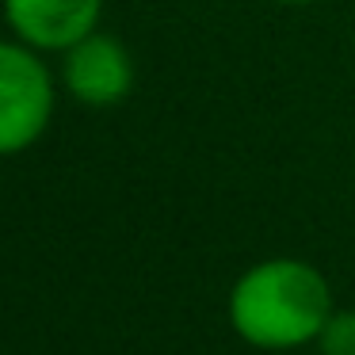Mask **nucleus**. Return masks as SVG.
Segmentation results:
<instances>
[{"label": "nucleus", "instance_id": "5", "mask_svg": "<svg viewBox=\"0 0 355 355\" xmlns=\"http://www.w3.org/2000/svg\"><path fill=\"white\" fill-rule=\"evenodd\" d=\"M317 344H321V355H355V309L329 313Z\"/></svg>", "mask_w": 355, "mask_h": 355}, {"label": "nucleus", "instance_id": "3", "mask_svg": "<svg viewBox=\"0 0 355 355\" xmlns=\"http://www.w3.org/2000/svg\"><path fill=\"white\" fill-rule=\"evenodd\" d=\"M62 80L85 107H115L134 88V58L115 35L92 31L65 50Z\"/></svg>", "mask_w": 355, "mask_h": 355}, {"label": "nucleus", "instance_id": "2", "mask_svg": "<svg viewBox=\"0 0 355 355\" xmlns=\"http://www.w3.org/2000/svg\"><path fill=\"white\" fill-rule=\"evenodd\" d=\"M54 115V77L27 42H0V157L24 153Z\"/></svg>", "mask_w": 355, "mask_h": 355}, {"label": "nucleus", "instance_id": "1", "mask_svg": "<svg viewBox=\"0 0 355 355\" xmlns=\"http://www.w3.org/2000/svg\"><path fill=\"white\" fill-rule=\"evenodd\" d=\"M332 313V294L324 275L306 260H263L233 283L230 321L252 347L283 352L321 336Z\"/></svg>", "mask_w": 355, "mask_h": 355}, {"label": "nucleus", "instance_id": "4", "mask_svg": "<svg viewBox=\"0 0 355 355\" xmlns=\"http://www.w3.org/2000/svg\"><path fill=\"white\" fill-rule=\"evenodd\" d=\"M103 0H4V19L35 50H65L96 31Z\"/></svg>", "mask_w": 355, "mask_h": 355}, {"label": "nucleus", "instance_id": "6", "mask_svg": "<svg viewBox=\"0 0 355 355\" xmlns=\"http://www.w3.org/2000/svg\"><path fill=\"white\" fill-rule=\"evenodd\" d=\"M279 4H309V0H279Z\"/></svg>", "mask_w": 355, "mask_h": 355}]
</instances>
